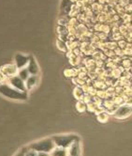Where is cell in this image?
Returning a JSON list of instances; mask_svg holds the SVG:
<instances>
[{"label":"cell","mask_w":132,"mask_h":156,"mask_svg":"<svg viewBox=\"0 0 132 156\" xmlns=\"http://www.w3.org/2000/svg\"><path fill=\"white\" fill-rule=\"evenodd\" d=\"M0 93H2L3 95L9 98H12V99L16 100H23L26 98L25 92L15 89L8 83L0 84Z\"/></svg>","instance_id":"1"},{"label":"cell","mask_w":132,"mask_h":156,"mask_svg":"<svg viewBox=\"0 0 132 156\" xmlns=\"http://www.w3.org/2000/svg\"><path fill=\"white\" fill-rule=\"evenodd\" d=\"M8 84H9L11 87H15V89H17L23 91V92H25V90H26L25 81H23L22 78L18 75V74L15 76L9 77V81H8Z\"/></svg>","instance_id":"2"},{"label":"cell","mask_w":132,"mask_h":156,"mask_svg":"<svg viewBox=\"0 0 132 156\" xmlns=\"http://www.w3.org/2000/svg\"><path fill=\"white\" fill-rule=\"evenodd\" d=\"M18 67H17L16 65H14V64H6V65L2 66L1 69H0V71L6 74L7 76L9 77H11V76H15L18 74Z\"/></svg>","instance_id":"3"},{"label":"cell","mask_w":132,"mask_h":156,"mask_svg":"<svg viewBox=\"0 0 132 156\" xmlns=\"http://www.w3.org/2000/svg\"><path fill=\"white\" fill-rule=\"evenodd\" d=\"M29 60L30 58L28 56L18 54V55H16L15 56V65L18 67V69H23V68L27 67Z\"/></svg>","instance_id":"4"},{"label":"cell","mask_w":132,"mask_h":156,"mask_svg":"<svg viewBox=\"0 0 132 156\" xmlns=\"http://www.w3.org/2000/svg\"><path fill=\"white\" fill-rule=\"evenodd\" d=\"M132 108L131 106H120L115 112V116L116 117H119V118H123V117H126L127 115H129V113L131 112Z\"/></svg>","instance_id":"5"},{"label":"cell","mask_w":132,"mask_h":156,"mask_svg":"<svg viewBox=\"0 0 132 156\" xmlns=\"http://www.w3.org/2000/svg\"><path fill=\"white\" fill-rule=\"evenodd\" d=\"M27 69L29 71L30 74H36L38 73L39 72V68H38V65H37L36 61L34 60V58H30L29 60V63L27 65Z\"/></svg>","instance_id":"6"},{"label":"cell","mask_w":132,"mask_h":156,"mask_svg":"<svg viewBox=\"0 0 132 156\" xmlns=\"http://www.w3.org/2000/svg\"><path fill=\"white\" fill-rule=\"evenodd\" d=\"M37 84V76L35 74H31L27 80L25 81V86H26V89H31L32 87H35V85Z\"/></svg>","instance_id":"7"},{"label":"cell","mask_w":132,"mask_h":156,"mask_svg":"<svg viewBox=\"0 0 132 156\" xmlns=\"http://www.w3.org/2000/svg\"><path fill=\"white\" fill-rule=\"evenodd\" d=\"M18 75L22 78V79L23 81H26L27 80V78L30 76V73H29V71L27 69V67H25V68H23V69H21L18 72Z\"/></svg>","instance_id":"8"},{"label":"cell","mask_w":132,"mask_h":156,"mask_svg":"<svg viewBox=\"0 0 132 156\" xmlns=\"http://www.w3.org/2000/svg\"><path fill=\"white\" fill-rule=\"evenodd\" d=\"M74 96H75L78 100H83V98L84 97V91L82 87H76L74 89Z\"/></svg>","instance_id":"9"},{"label":"cell","mask_w":132,"mask_h":156,"mask_svg":"<svg viewBox=\"0 0 132 156\" xmlns=\"http://www.w3.org/2000/svg\"><path fill=\"white\" fill-rule=\"evenodd\" d=\"M57 47L61 50V51H65L67 52V42H64V40H57Z\"/></svg>","instance_id":"10"},{"label":"cell","mask_w":132,"mask_h":156,"mask_svg":"<svg viewBox=\"0 0 132 156\" xmlns=\"http://www.w3.org/2000/svg\"><path fill=\"white\" fill-rule=\"evenodd\" d=\"M58 33L59 35H69V30L67 28V26H58Z\"/></svg>","instance_id":"11"},{"label":"cell","mask_w":132,"mask_h":156,"mask_svg":"<svg viewBox=\"0 0 132 156\" xmlns=\"http://www.w3.org/2000/svg\"><path fill=\"white\" fill-rule=\"evenodd\" d=\"M69 24V19L67 18V17H61V18L58 20V25L59 26H67Z\"/></svg>","instance_id":"12"},{"label":"cell","mask_w":132,"mask_h":156,"mask_svg":"<svg viewBox=\"0 0 132 156\" xmlns=\"http://www.w3.org/2000/svg\"><path fill=\"white\" fill-rule=\"evenodd\" d=\"M65 75L67 77H75L76 76V72L74 71V69H69V70H66L65 71Z\"/></svg>","instance_id":"13"},{"label":"cell","mask_w":132,"mask_h":156,"mask_svg":"<svg viewBox=\"0 0 132 156\" xmlns=\"http://www.w3.org/2000/svg\"><path fill=\"white\" fill-rule=\"evenodd\" d=\"M9 76H7L6 74L3 73L1 71H0V84H4V83H8L9 81Z\"/></svg>","instance_id":"14"},{"label":"cell","mask_w":132,"mask_h":156,"mask_svg":"<svg viewBox=\"0 0 132 156\" xmlns=\"http://www.w3.org/2000/svg\"><path fill=\"white\" fill-rule=\"evenodd\" d=\"M77 108L79 111L83 112L84 109H85V104H84L82 100H80V102H78L77 103Z\"/></svg>","instance_id":"15"}]
</instances>
